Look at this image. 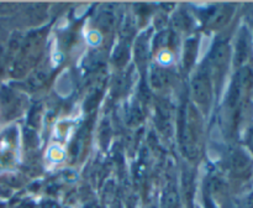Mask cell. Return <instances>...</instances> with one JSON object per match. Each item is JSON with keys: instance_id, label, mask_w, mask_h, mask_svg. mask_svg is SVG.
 Here are the masks:
<instances>
[{"instance_id": "obj_7", "label": "cell", "mask_w": 253, "mask_h": 208, "mask_svg": "<svg viewBox=\"0 0 253 208\" xmlns=\"http://www.w3.org/2000/svg\"><path fill=\"white\" fill-rule=\"evenodd\" d=\"M152 81L153 84L157 87L166 86V83L168 82V73L161 71V69H156V72H153L152 74Z\"/></svg>"}, {"instance_id": "obj_10", "label": "cell", "mask_w": 253, "mask_h": 208, "mask_svg": "<svg viewBox=\"0 0 253 208\" xmlns=\"http://www.w3.org/2000/svg\"><path fill=\"white\" fill-rule=\"evenodd\" d=\"M240 208H253V191L242 200Z\"/></svg>"}, {"instance_id": "obj_11", "label": "cell", "mask_w": 253, "mask_h": 208, "mask_svg": "<svg viewBox=\"0 0 253 208\" xmlns=\"http://www.w3.org/2000/svg\"><path fill=\"white\" fill-rule=\"evenodd\" d=\"M247 145H249V149L253 153V128L250 129L249 134H247Z\"/></svg>"}, {"instance_id": "obj_3", "label": "cell", "mask_w": 253, "mask_h": 208, "mask_svg": "<svg viewBox=\"0 0 253 208\" xmlns=\"http://www.w3.org/2000/svg\"><path fill=\"white\" fill-rule=\"evenodd\" d=\"M230 58V50L226 45H220L216 47L214 54H212V67L214 72L217 74V77L221 76L227 68Z\"/></svg>"}, {"instance_id": "obj_6", "label": "cell", "mask_w": 253, "mask_h": 208, "mask_svg": "<svg viewBox=\"0 0 253 208\" xmlns=\"http://www.w3.org/2000/svg\"><path fill=\"white\" fill-rule=\"evenodd\" d=\"M46 78H47V74L44 73L43 71H39L30 77L29 81H27V84H29L30 88H32V89L39 88V87H41L42 84L44 83Z\"/></svg>"}, {"instance_id": "obj_4", "label": "cell", "mask_w": 253, "mask_h": 208, "mask_svg": "<svg viewBox=\"0 0 253 208\" xmlns=\"http://www.w3.org/2000/svg\"><path fill=\"white\" fill-rule=\"evenodd\" d=\"M249 37H247L246 32L241 35L237 40L236 45V63L242 64L247 59V56H249Z\"/></svg>"}, {"instance_id": "obj_2", "label": "cell", "mask_w": 253, "mask_h": 208, "mask_svg": "<svg viewBox=\"0 0 253 208\" xmlns=\"http://www.w3.org/2000/svg\"><path fill=\"white\" fill-rule=\"evenodd\" d=\"M231 167L232 172L236 176H239V177H247L251 173V158L244 150H237L232 155Z\"/></svg>"}, {"instance_id": "obj_8", "label": "cell", "mask_w": 253, "mask_h": 208, "mask_svg": "<svg viewBox=\"0 0 253 208\" xmlns=\"http://www.w3.org/2000/svg\"><path fill=\"white\" fill-rule=\"evenodd\" d=\"M177 195L173 191L167 192L165 198V208H177Z\"/></svg>"}, {"instance_id": "obj_1", "label": "cell", "mask_w": 253, "mask_h": 208, "mask_svg": "<svg viewBox=\"0 0 253 208\" xmlns=\"http://www.w3.org/2000/svg\"><path fill=\"white\" fill-rule=\"evenodd\" d=\"M193 93L194 98L200 104H209L211 99V87L210 79L207 73H198L193 81Z\"/></svg>"}, {"instance_id": "obj_9", "label": "cell", "mask_w": 253, "mask_h": 208, "mask_svg": "<svg viewBox=\"0 0 253 208\" xmlns=\"http://www.w3.org/2000/svg\"><path fill=\"white\" fill-rule=\"evenodd\" d=\"M99 25H100L104 30L111 29V26L114 25V17L109 14H104L103 16H100V19H99Z\"/></svg>"}, {"instance_id": "obj_12", "label": "cell", "mask_w": 253, "mask_h": 208, "mask_svg": "<svg viewBox=\"0 0 253 208\" xmlns=\"http://www.w3.org/2000/svg\"><path fill=\"white\" fill-rule=\"evenodd\" d=\"M89 208H98V207H96V206H94V207H89Z\"/></svg>"}, {"instance_id": "obj_5", "label": "cell", "mask_w": 253, "mask_h": 208, "mask_svg": "<svg viewBox=\"0 0 253 208\" xmlns=\"http://www.w3.org/2000/svg\"><path fill=\"white\" fill-rule=\"evenodd\" d=\"M232 14V6H224V9L220 10L217 12V15L215 16L214 21H212V26L214 27H220L224 24H226L227 20L230 19Z\"/></svg>"}]
</instances>
